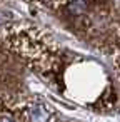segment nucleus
I'll return each mask as SVG.
<instances>
[{
    "mask_svg": "<svg viewBox=\"0 0 120 122\" xmlns=\"http://www.w3.org/2000/svg\"><path fill=\"white\" fill-rule=\"evenodd\" d=\"M115 67H117L118 79H120V45H118V49H117V55H115Z\"/></svg>",
    "mask_w": 120,
    "mask_h": 122,
    "instance_id": "nucleus-1",
    "label": "nucleus"
}]
</instances>
